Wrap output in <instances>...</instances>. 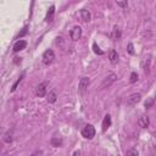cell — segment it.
Returning a JSON list of instances; mask_svg holds the SVG:
<instances>
[{
    "instance_id": "1",
    "label": "cell",
    "mask_w": 156,
    "mask_h": 156,
    "mask_svg": "<svg viewBox=\"0 0 156 156\" xmlns=\"http://www.w3.org/2000/svg\"><path fill=\"white\" fill-rule=\"evenodd\" d=\"M82 135L85 139H93L95 136V128L91 124H87L83 129H82Z\"/></svg>"
},
{
    "instance_id": "2",
    "label": "cell",
    "mask_w": 156,
    "mask_h": 156,
    "mask_svg": "<svg viewBox=\"0 0 156 156\" xmlns=\"http://www.w3.org/2000/svg\"><path fill=\"white\" fill-rule=\"evenodd\" d=\"M54 58H55V54L51 49H48L44 51V54H43V63L44 65H50L54 61Z\"/></svg>"
},
{
    "instance_id": "3",
    "label": "cell",
    "mask_w": 156,
    "mask_h": 156,
    "mask_svg": "<svg viewBox=\"0 0 156 156\" xmlns=\"http://www.w3.org/2000/svg\"><path fill=\"white\" fill-rule=\"evenodd\" d=\"M69 37L73 41H77L78 39H80L82 38V28L79 26H74L69 32Z\"/></svg>"
},
{
    "instance_id": "4",
    "label": "cell",
    "mask_w": 156,
    "mask_h": 156,
    "mask_svg": "<svg viewBox=\"0 0 156 156\" xmlns=\"http://www.w3.org/2000/svg\"><path fill=\"white\" fill-rule=\"evenodd\" d=\"M140 100H141V95H140L139 93H133V94H130V95L127 98V105H128V106H134V105H136Z\"/></svg>"
},
{
    "instance_id": "5",
    "label": "cell",
    "mask_w": 156,
    "mask_h": 156,
    "mask_svg": "<svg viewBox=\"0 0 156 156\" xmlns=\"http://www.w3.org/2000/svg\"><path fill=\"white\" fill-rule=\"evenodd\" d=\"M89 84H90L89 78L88 77H82L79 79V83H78V90H79V93H84L88 89Z\"/></svg>"
},
{
    "instance_id": "6",
    "label": "cell",
    "mask_w": 156,
    "mask_h": 156,
    "mask_svg": "<svg viewBox=\"0 0 156 156\" xmlns=\"http://www.w3.org/2000/svg\"><path fill=\"white\" fill-rule=\"evenodd\" d=\"M116 79H117V76H116L115 73H110V74L102 80V83H101V88H108Z\"/></svg>"
},
{
    "instance_id": "7",
    "label": "cell",
    "mask_w": 156,
    "mask_h": 156,
    "mask_svg": "<svg viewBox=\"0 0 156 156\" xmlns=\"http://www.w3.org/2000/svg\"><path fill=\"white\" fill-rule=\"evenodd\" d=\"M48 82H43V83H40L38 87H37V89H35V94H37V96H39V98H43V96H45V94H46V87H48Z\"/></svg>"
},
{
    "instance_id": "8",
    "label": "cell",
    "mask_w": 156,
    "mask_h": 156,
    "mask_svg": "<svg viewBox=\"0 0 156 156\" xmlns=\"http://www.w3.org/2000/svg\"><path fill=\"white\" fill-rule=\"evenodd\" d=\"M150 63H151V56L150 55H146L143 58V61H141V67H143V71L145 73H149V71H150Z\"/></svg>"
},
{
    "instance_id": "9",
    "label": "cell",
    "mask_w": 156,
    "mask_h": 156,
    "mask_svg": "<svg viewBox=\"0 0 156 156\" xmlns=\"http://www.w3.org/2000/svg\"><path fill=\"white\" fill-rule=\"evenodd\" d=\"M149 123H150L149 117H147V116H145V115L140 116V117H139V119H138V126H139V127H141V128H147V127H149Z\"/></svg>"
},
{
    "instance_id": "10",
    "label": "cell",
    "mask_w": 156,
    "mask_h": 156,
    "mask_svg": "<svg viewBox=\"0 0 156 156\" xmlns=\"http://www.w3.org/2000/svg\"><path fill=\"white\" fill-rule=\"evenodd\" d=\"M108 60H110V62L112 65L117 63V61H118V54H117V51L115 49H111L110 50V52H108Z\"/></svg>"
},
{
    "instance_id": "11",
    "label": "cell",
    "mask_w": 156,
    "mask_h": 156,
    "mask_svg": "<svg viewBox=\"0 0 156 156\" xmlns=\"http://www.w3.org/2000/svg\"><path fill=\"white\" fill-rule=\"evenodd\" d=\"M26 46H27V43H26L24 40H18V41H16L15 45H13V51H15V52H18V51L23 50Z\"/></svg>"
},
{
    "instance_id": "12",
    "label": "cell",
    "mask_w": 156,
    "mask_h": 156,
    "mask_svg": "<svg viewBox=\"0 0 156 156\" xmlns=\"http://www.w3.org/2000/svg\"><path fill=\"white\" fill-rule=\"evenodd\" d=\"M54 15H55V6H54V5H51V6L49 7L48 12H46L45 21H46V22H51V21H52V18H54Z\"/></svg>"
},
{
    "instance_id": "13",
    "label": "cell",
    "mask_w": 156,
    "mask_h": 156,
    "mask_svg": "<svg viewBox=\"0 0 156 156\" xmlns=\"http://www.w3.org/2000/svg\"><path fill=\"white\" fill-rule=\"evenodd\" d=\"M111 39L112 40H118L119 38H121V30H119V28L117 27V26H115L113 27V29H112V32H111Z\"/></svg>"
},
{
    "instance_id": "14",
    "label": "cell",
    "mask_w": 156,
    "mask_h": 156,
    "mask_svg": "<svg viewBox=\"0 0 156 156\" xmlns=\"http://www.w3.org/2000/svg\"><path fill=\"white\" fill-rule=\"evenodd\" d=\"M110 126H111V116L106 115L104 117V121H102V132H105Z\"/></svg>"
},
{
    "instance_id": "15",
    "label": "cell",
    "mask_w": 156,
    "mask_h": 156,
    "mask_svg": "<svg viewBox=\"0 0 156 156\" xmlns=\"http://www.w3.org/2000/svg\"><path fill=\"white\" fill-rule=\"evenodd\" d=\"M80 17H82V21L84 22H89L90 21V12L85 9H82L80 10Z\"/></svg>"
},
{
    "instance_id": "16",
    "label": "cell",
    "mask_w": 156,
    "mask_h": 156,
    "mask_svg": "<svg viewBox=\"0 0 156 156\" xmlns=\"http://www.w3.org/2000/svg\"><path fill=\"white\" fill-rule=\"evenodd\" d=\"M2 139H4V141L5 143H11L12 141V130H7L5 134H4V136H2Z\"/></svg>"
},
{
    "instance_id": "17",
    "label": "cell",
    "mask_w": 156,
    "mask_h": 156,
    "mask_svg": "<svg viewBox=\"0 0 156 156\" xmlns=\"http://www.w3.org/2000/svg\"><path fill=\"white\" fill-rule=\"evenodd\" d=\"M61 144H62V139H61V138H56V136H54V138L51 139V145H52V146L57 147V146H60Z\"/></svg>"
},
{
    "instance_id": "18",
    "label": "cell",
    "mask_w": 156,
    "mask_h": 156,
    "mask_svg": "<svg viewBox=\"0 0 156 156\" xmlns=\"http://www.w3.org/2000/svg\"><path fill=\"white\" fill-rule=\"evenodd\" d=\"M23 77H24V73H22V74H21V77H20V78H18V79H17V80L13 83V85H12V88H11V91H15V90L17 89V87H18V84L22 82Z\"/></svg>"
},
{
    "instance_id": "19",
    "label": "cell",
    "mask_w": 156,
    "mask_h": 156,
    "mask_svg": "<svg viewBox=\"0 0 156 156\" xmlns=\"http://www.w3.org/2000/svg\"><path fill=\"white\" fill-rule=\"evenodd\" d=\"M56 98H57L56 96V93L55 91H50L49 95H48V101L49 102H55L56 101Z\"/></svg>"
},
{
    "instance_id": "20",
    "label": "cell",
    "mask_w": 156,
    "mask_h": 156,
    "mask_svg": "<svg viewBox=\"0 0 156 156\" xmlns=\"http://www.w3.org/2000/svg\"><path fill=\"white\" fill-rule=\"evenodd\" d=\"M116 1V4L119 6V7H122V9H126L127 6H128V1L127 0H115Z\"/></svg>"
},
{
    "instance_id": "21",
    "label": "cell",
    "mask_w": 156,
    "mask_h": 156,
    "mask_svg": "<svg viewBox=\"0 0 156 156\" xmlns=\"http://www.w3.org/2000/svg\"><path fill=\"white\" fill-rule=\"evenodd\" d=\"M93 50H94V52H95V54H98V55H102V54H104V51H102V50L96 45V43H94V44H93Z\"/></svg>"
},
{
    "instance_id": "22",
    "label": "cell",
    "mask_w": 156,
    "mask_h": 156,
    "mask_svg": "<svg viewBox=\"0 0 156 156\" xmlns=\"http://www.w3.org/2000/svg\"><path fill=\"white\" fill-rule=\"evenodd\" d=\"M154 104H155V99H147V100L145 101L144 106H145V108H150V107H151Z\"/></svg>"
},
{
    "instance_id": "23",
    "label": "cell",
    "mask_w": 156,
    "mask_h": 156,
    "mask_svg": "<svg viewBox=\"0 0 156 156\" xmlns=\"http://www.w3.org/2000/svg\"><path fill=\"white\" fill-rule=\"evenodd\" d=\"M138 80V74L135 73V72H132V74H130V79H129V82L130 83H135Z\"/></svg>"
},
{
    "instance_id": "24",
    "label": "cell",
    "mask_w": 156,
    "mask_h": 156,
    "mask_svg": "<svg viewBox=\"0 0 156 156\" xmlns=\"http://www.w3.org/2000/svg\"><path fill=\"white\" fill-rule=\"evenodd\" d=\"M126 154H127L128 156H129V155H134V156H138V154H139V152H138L136 150H134V149H132V150H128V151H127Z\"/></svg>"
},
{
    "instance_id": "25",
    "label": "cell",
    "mask_w": 156,
    "mask_h": 156,
    "mask_svg": "<svg viewBox=\"0 0 156 156\" xmlns=\"http://www.w3.org/2000/svg\"><path fill=\"white\" fill-rule=\"evenodd\" d=\"M128 51H129V54H132V55L134 54V50H133V44H132V43H129V44H128Z\"/></svg>"
},
{
    "instance_id": "26",
    "label": "cell",
    "mask_w": 156,
    "mask_h": 156,
    "mask_svg": "<svg viewBox=\"0 0 156 156\" xmlns=\"http://www.w3.org/2000/svg\"><path fill=\"white\" fill-rule=\"evenodd\" d=\"M27 29H28V27H24V28H23V30H22V32H21L20 34H18V38H21V37H23V35H24V34L27 33Z\"/></svg>"
},
{
    "instance_id": "27",
    "label": "cell",
    "mask_w": 156,
    "mask_h": 156,
    "mask_svg": "<svg viewBox=\"0 0 156 156\" xmlns=\"http://www.w3.org/2000/svg\"><path fill=\"white\" fill-rule=\"evenodd\" d=\"M155 102H156V93H155Z\"/></svg>"
}]
</instances>
